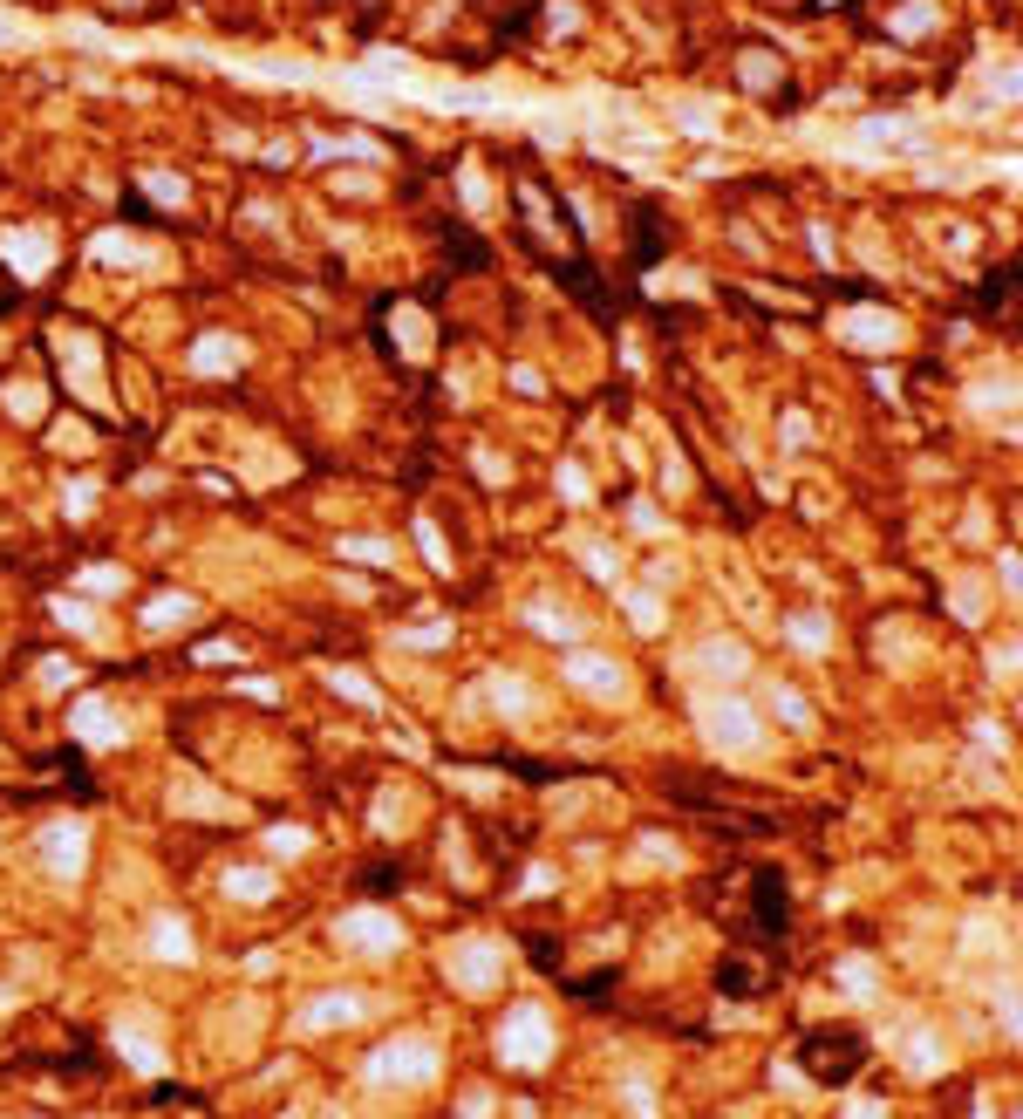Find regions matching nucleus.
Instances as JSON below:
<instances>
[{
    "label": "nucleus",
    "instance_id": "f257e3e1",
    "mask_svg": "<svg viewBox=\"0 0 1023 1119\" xmlns=\"http://www.w3.org/2000/svg\"><path fill=\"white\" fill-rule=\"evenodd\" d=\"M805 1058H812V1072L846 1079V1072L860 1065V1038H853V1031H819V1038H805Z\"/></svg>",
    "mask_w": 1023,
    "mask_h": 1119
}]
</instances>
